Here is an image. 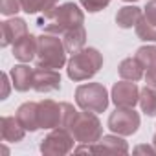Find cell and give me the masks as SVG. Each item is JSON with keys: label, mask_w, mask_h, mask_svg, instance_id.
<instances>
[{"label": "cell", "mask_w": 156, "mask_h": 156, "mask_svg": "<svg viewBox=\"0 0 156 156\" xmlns=\"http://www.w3.org/2000/svg\"><path fill=\"white\" fill-rule=\"evenodd\" d=\"M83 22H85V13L81 11V8L73 2H66L42 13L37 20V26L42 28L46 33L62 35L64 31L75 26H83Z\"/></svg>", "instance_id": "obj_1"}, {"label": "cell", "mask_w": 156, "mask_h": 156, "mask_svg": "<svg viewBox=\"0 0 156 156\" xmlns=\"http://www.w3.org/2000/svg\"><path fill=\"white\" fill-rule=\"evenodd\" d=\"M103 66V55L96 48H83L73 51L66 62V73L72 81H87L94 77Z\"/></svg>", "instance_id": "obj_2"}, {"label": "cell", "mask_w": 156, "mask_h": 156, "mask_svg": "<svg viewBox=\"0 0 156 156\" xmlns=\"http://www.w3.org/2000/svg\"><path fill=\"white\" fill-rule=\"evenodd\" d=\"M66 46L59 35L53 33H42L39 37L37 44V55L35 64L37 68H50V70H61L66 64Z\"/></svg>", "instance_id": "obj_3"}, {"label": "cell", "mask_w": 156, "mask_h": 156, "mask_svg": "<svg viewBox=\"0 0 156 156\" xmlns=\"http://www.w3.org/2000/svg\"><path fill=\"white\" fill-rule=\"evenodd\" d=\"M68 130L72 132V136L75 138L77 143H87V145L99 141V138L103 136L101 121L98 119L96 112H88V110L77 112V116Z\"/></svg>", "instance_id": "obj_4"}, {"label": "cell", "mask_w": 156, "mask_h": 156, "mask_svg": "<svg viewBox=\"0 0 156 156\" xmlns=\"http://www.w3.org/2000/svg\"><path fill=\"white\" fill-rule=\"evenodd\" d=\"M75 101L79 108L88 110V112H103L108 107V92L103 85L99 83H88L81 85L75 90Z\"/></svg>", "instance_id": "obj_5"}, {"label": "cell", "mask_w": 156, "mask_h": 156, "mask_svg": "<svg viewBox=\"0 0 156 156\" xmlns=\"http://www.w3.org/2000/svg\"><path fill=\"white\" fill-rule=\"evenodd\" d=\"M73 143H75V138L72 136V132L68 129L57 127V129H51V132L46 134L41 140L39 149H41L42 154L62 156V154H68L73 149Z\"/></svg>", "instance_id": "obj_6"}, {"label": "cell", "mask_w": 156, "mask_h": 156, "mask_svg": "<svg viewBox=\"0 0 156 156\" xmlns=\"http://www.w3.org/2000/svg\"><path fill=\"white\" fill-rule=\"evenodd\" d=\"M107 125L114 134L132 136L140 127V114L129 107H116V110L108 116Z\"/></svg>", "instance_id": "obj_7"}, {"label": "cell", "mask_w": 156, "mask_h": 156, "mask_svg": "<svg viewBox=\"0 0 156 156\" xmlns=\"http://www.w3.org/2000/svg\"><path fill=\"white\" fill-rule=\"evenodd\" d=\"M110 98L116 107H129L134 108L140 103V88L136 87V81H119L112 87Z\"/></svg>", "instance_id": "obj_8"}, {"label": "cell", "mask_w": 156, "mask_h": 156, "mask_svg": "<svg viewBox=\"0 0 156 156\" xmlns=\"http://www.w3.org/2000/svg\"><path fill=\"white\" fill-rule=\"evenodd\" d=\"M33 90L39 94L61 90V73L50 68H35L33 73Z\"/></svg>", "instance_id": "obj_9"}, {"label": "cell", "mask_w": 156, "mask_h": 156, "mask_svg": "<svg viewBox=\"0 0 156 156\" xmlns=\"http://www.w3.org/2000/svg\"><path fill=\"white\" fill-rule=\"evenodd\" d=\"M62 123V105L51 99L39 103V125L41 129H57Z\"/></svg>", "instance_id": "obj_10"}, {"label": "cell", "mask_w": 156, "mask_h": 156, "mask_svg": "<svg viewBox=\"0 0 156 156\" xmlns=\"http://www.w3.org/2000/svg\"><path fill=\"white\" fill-rule=\"evenodd\" d=\"M28 33V24L24 19H19V17H13V19H8L2 22V26H0V44H2L4 48L17 42L20 37H24Z\"/></svg>", "instance_id": "obj_11"}, {"label": "cell", "mask_w": 156, "mask_h": 156, "mask_svg": "<svg viewBox=\"0 0 156 156\" xmlns=\"http://www.w3.org/2000/svg\"><path fill=\"white\" fill-rule=\"evenodd\" d=\"M92 152L94 154H127L129 145L119 134H108V136H101L99 141L92 143Z\"/></svg>", "instance_id": "obj_12"}, {"label": "cell", "mask_w": 156, "mask_h": 156, "mask_svg": "<svg viewBox=\"0 0 156 156\" xmlns=\"http://www.w3.org/2000/svg\"><path fill=\"white\" fill-rule=\"evenodd\" d=\"M37 44L39 37H33L31 33H26L17 42H13V57L20 62H30L37 55Z\"/></svg>", "instance_id": "obj_13"}, {"label": "cell", "mask_w": 156, "mask_h": 156, "mask_svg": "<svg viewBox=\"0 0 156 156\" xmlns=\"http://www.w3.org/2000/svg\"><path fill=\"white\" fill-rule=\"evenodd\" d=\"M15 118L19 119V123H20L26 130L35 132L37 129H41V125H39V103H35V101L22 103V105L17 108Z\"/></svg>", "instance_id": "obj_14"}, {"label": "cell", "mask_w": 156, "mask_h": 156, "mask_svg": "<svg viewBox=\"0 0 156 156\" xmlns=\"http://www.w3.org/2000/svg\"><path fill=\"white\" fill-rule=\"evenodd\" d=\"M33 73H35V70L30 68L26 62L13 66L9 72L13 88L17 92H28L30 88H33Z\"/></svg>", "instance_id": "obj_15"}, {"label": "cell", "mask_w": 156, "mask_h": 156, "mask_svg": "<svg viewBox=\"0 0 156 156\" xmlns=\"http://www.w3.org/2000/svg\"><path fill=\"white\" fill-rule=\"evenodd\" d=\"M24 134H26V129L19 123L17 118L4 116L0 119V138H2V141L19 143L24 140Z\"/></svg>", "instance_id": "obj_16"}, {"label": "cell", "mask_w": 156, "mask_h": 156, "mask_svg": "<svg viewBox=\"0 0 156 156\" xmlns=\"http://www.w3.org/2000/svg\"><path fill=\"white\" fill-rule=\"evenodd\" d=\"M62 42L66 46V51H79L85 48V42H87V30L85 26H75L68 31H64L62 35Z\"/></svg>", "instance_id": "obj_17"}, {"label": "cell", "mask_w": 156, "mask_h": 156, "mask_svg": "<svg viewBox=\"0 0 156 156\" xmlns=\"http://www.w3.org/2000/svg\"><path fill=\"white\" fill-rule=\"evenodd\" d=\"M141 9L136 8V6H123L118 9L116 13V24L123 30H130L138 24V20L141 19Z\"/></svg>", "instance_id": "obj_18"}, {"label": "cell", "mask_w": 156, "mask_h": 156, "mask_svg": "<svg viewBox=\"0 0 156 156\" xmlns=\"http://www.w3.org/2000/svg\"><path fill=\"white\" fill-rule=\"evenodd\" d=\"M118 72H119V77L125 81H140L143 77V66L134 57L123 59L118 66Z\"/></svg>", "instance_id": "obj_19"}, {"label": "cell", "mask_w": 156, "mask_h": 156, "mask_svg": "<svg viewBox=\"0 0 156 156\" xmlns=\"http://www.w3.org/2000/svg\"><path fill=\"white\" fill-rule=\"evenodd\" d=\"M140 107L145 116H149V118L156 116V88L145 87L140 90Z\"/></svg>", "instance_id": "obj_20"}, {"label": "cell", "mask_w": 156, "mask_h": 156, "mask_svg": "<svg viewBox=\"0 0 156 156\" xmlns=\"http://www.w3.org/2000/svg\"><path fill=\"white\" fill-rule=\"evenodd\" d=\"M59 0H20L22 4V11H26L28 15H35V13H46L51 8L57 6Z\"/></svg>", "instance_id": "obj_21"}, {"label": "cell", "mask_w": 156, "mask_h": 156, "mask_svg": "<svg viewBox=\"0 0 156 156\" xmlns=\"http://www.w3.org/2000/svg\"><path fill=\"white\" fill-rule=\"evenodd\" d=\"M134 30H136V35L141 41H145V42H156V26L152 22H149L143 15L138 20V24L134 26Z\"/></svg>", "instance_id": "obj_22"}, {"label": "cell", "mask_w": 156, "mask_h": 156, "mask_svg": "<svg viewBox=\"0 0 156 156\" xmlns=\"http://www.w3.org/2000/svg\"><path fill=\"white\" fill-rule=\"evenodd\" d=\"M134 59L143 66V68H151L156 64V46H141L136 50Z\"/></svg>", "instance_id": "obj_23"}, {"label": "cell", "mask_w": 156, "mask_h": 156, "mask_svg": "<svg viewBox=\"0 0 156 156\" xmlns=\"http://www.w3.org/2000/svg\"><path fill=\"white\" fill-rule=\"evenodd\" d=\"M22 9L20 0H0V11L6 17H15Z\"/></svg>", "instance_id": "obj_24"}, {"label": "cell", "mask_w": 156, "mask_h": 156, "mask_svg": "<svg viewBox=\"0 0 156 156\" xmlns=\"http://www.w3.org/2000/svg\"><path fill=\"white\" fill-rule=\"evenodd\" d=\"M108 4H110V0H81V6L88 13H98V11L105 9Z\"/></svg>", "instance_id": "obj_25"}, {"label": "cell", "mask_w": 156, "mask_h": 156, "mask_svg": "<svg viewBox=\"0 0 156 156\" xmlns=\"http://www.w3.org/2000/svg\"><path fill=\"white\" fill-rule=\"evenodd\" d=\"M143 17H145L149 22H152V24L156 26V0H151V2H147L145 11H143Z\"/></svg>", "instance_id": "obj_26"}, {"label": "cell", "mask_w": 156, "mask_h": 156, "mask_svg": "<svg viewBox=\"0 0 156 156\" xmlns=\"http://www.w3.org/2000/svg\"><path fill=\"white\" fill-rule=\"evenodd\" d=\"M145 83H147V87L156 88V64H154V66H151V68H147V73H145Z\"/></svg>", "instance_id": "obj_27"}, {"label": "cell", "mask_w": 156, "mask_h": 156, "mask_svg": "<svg viewBox=\"0 0 156 156\" xmlns=\"http://www.w3.org/2000/svg\"><path fill=\"white\" fill-rule=\"evenodd\" d=\"M9 77H11V75L2 73V87H4V90H2V96H0V99H6V98L9 96Z\"/></svg>", "instance_id": "obj_28"}, {"label": "cell", "mask_w": 156, "mask_h": 156, "mask_svg": "<svg viewBox=\"0 0 156 156\" xmlns=\"http://www.w3.org/2000/svg\"><path fill=\"white\" fill-rule=\"evenodd\" d=\"M134 154H156V147L151 145H138L134 149Z\"/></svg>", "instance_id": "obj_29"}, {"label": "cell", "mask_w": 156, "mask_h": 156, "mask_svg": "<svg viewBox=\"0 0 156 156\" xmlns=\"http://www.w3.org/2000/svg\"><path fill=\"white\" fill-rule=\"evenodd\" d=\"M152 145L156 147V134H154V138H152Z\"/></svg>", "instance_id": "obj_30"}, {"label": "cell", "mask_w": 156, "mask_h": 156, "mask_svg": "<svg viewBox=\"0 0 156 156\" xmlns=\"http://www.w3.org/2000/svg\"><path fill=\"white\" fill-rule=\"evenodd\" d=\"M123 2H138V0H123Z\"/></svg>", "instance_id": "obj_31"}]
</instances>
